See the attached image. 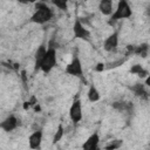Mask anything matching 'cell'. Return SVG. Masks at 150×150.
<instances>
[{
  "instance_id": "12",
  "label": "cell",
  "mask_w": 150,
  "mask_h": 150,
  "mask_svg": "<svg viewBox=\"0 0 150 150\" xmlns=\"http://www.w3.org/2000/svg\"><path fill=\"white\" fill-rule=\"evenodd\" d=\"M98 9L103 15H111L112 14V1L101 0L98 4Z\"/></svg>"
},
{
  "instance_id": "10",
  "label": "cell",
  "mask_w": 150,
  "mask_h": 150,
  "mask_svg": "<svg viewBox=\"0 0 150 150\" xmlns=\"http://www.w3.org/2000/svg\"><path fill=\"white\" fill-rule=\"evenodd\" d=\"M19 122H18V118L14 116V115H9L8 117H6L1 123H0V128L6 131V132H11L13 131L16 127H18Z\"/></svg>"
},
{
  "instance_id": "14",
  "label": "cell",
  "mask_w": 150,
  "mask_h": 150,
  "mask_svg": "<svg viewBox=\"0 0 150 150\" xmlns=\"http://www.w3.org/2000/svg\"><path fill=\"white\" fill-rule=\"evenodd\" d=\"M148 49H149V48H148V45H146V43H143V45L136 47V48L134 49V53L137 54V55H141L142 57H146V55H148Z\"/></svg>"
},
{
  "instance_id": "22",
  "label": "cell",
  "mask_w": 150,
  "mask_h": 150,
  "mask_svg": "<svg viewBox=\"0 0 150 150\" xmlns=\"http://www.w3.org/2000/svg\"><path fill=\"white\" fill-rule=\"evenodd\" d=\"M95 150H101V149H100V148H97V149H95Z\"/></svg>"
},
{
  "instance_id": "5",
  "label": "cell",
  "mask_w": 150,
  "mask_h": 150,
  "mask_svg": "<svg viewBox=\"0 0 150 150\" xmlns=\"http://www.w3.org/2000/svg\"><path fill=\"white\" fill-rule=\"evenodd\" d=\"M73 33L76 39H81V40H86V41L90 40V32L86 28V26L82 23V21L80 19L75 20V22L73 25Z\"/></svg>"
},
{
  "instance_id": "8",
  "label": "cell",
  "mask_w": 150,
  "mask_h": 150,
  "mask_svg": "<svg viewBox=\"0 0 150 150\" xmlns=\"http://www.w3.org/2000/svg\"><path fill=\"white\" fill-rule=\"evenodd\" d=\"M42 130H35L33 131L28 137V146L30 150H38L41 146L42 143Z\"/></svg>"
},
{
  "instance_id": "4",
  "label": "cell",
  "mask_w": 150,
  "mask_h": 150,
  "mask_svg": "<svg viewBox=\"0 0 150 150\" xmlns=\"http://www.w3.org/2000/svg\"><path fill=\"white\" fill-rule=\"evenodd\" d=\"M66 73L68 75L75 76V77H82L83 76L82 63H81V60L77 55H74L71 61L66 66Z\"/></svg>"
},
{
  "instance_id": "3",
  "label": "cell",
  "mask_w": 150,
  "mask_h": 150,
  "mask_svg": "<svg viewBox=\"0 0 150 150\" xmlns=\"http://www.w3.org/2000/svg\"><path fill=\"white\" fill-rule=\"evenodd\" d=\"M57 63V57H56V49L54 46H49L47 48V52H46V55L41 62V66H40V69L45 73V74H48L50 73V70L56 66Z\"/></svg>"
},
{
  "instance_id": "21",
  "label": "cell",
  "mask_w": 150,
  "mask_h": 150,
  "mask_svg": "<svg viewBox=\"0 0 150 150\" xmlns=\"http://www.w3.org/2000/svg\"><path fill=\"white\" fill-rule=\"evenodd\" d=\"M103 69H104V64H103V63H98L97 67L95 68V70H97V71H101V70H103Z\"/></svg>"
},
{
  "instance_id": "16",
  "label": "cell",
  "mask_w": 150,
  "mask_h": 150,
  "mask_svg": "<svg viewBox=\"0 0 150 150\" xmlns=\"http://www.w3.org/2000/svg\"><path fill=\"white\" fill-rule=\"evenodd\" d=\"M63 134H64L63 125H62V124H59L57 130H56V132H55V135H54V137H53V143H54V144H56L57 142H60V141H61V138L63 137Z\"/></svg>"
},
{
  "instance_id": "19",
  "label": "cell",
  "mask_w": 150,
  "mask_h": 150,
  "mask_svg": "<svg viewBox=\"0 0 150 150\" xmlns=\"http://www.w3.org/2000/svg\"><path fill=\"white\" fill-rule=\"evenodd\" d=\"M142 70H143V67H142L141 64H135V66H132V67H131L130 73H131V74H136V75H138Z\"/></svg>"
},
{
  "instance_id": "2",
  "label": "cell",
  "mask_w": 150,
  "mask_h": 150,
  "mask_svg": "<svg viewBox=\"0 0 150 150\" xmlns=\"http://www.w3.org/2000/svg\"><path fill=\"white\" fill-rule=\"evenodd\" d=\"M132 15V9L129 5V2L127 0H120L117 2V7L116 9L112 12V14L110 15V23L118 21V20H123V19H128Z\"/></svg>"
},
{
  "instance_id": "17",
  "label": "cell",
  "mask_w": 150,
  "mask_h": 150,
  "mask_svg": "<svg viewBox=\"0 0 150 150\" xmlns=\"http://www.w3.org/2000/svg\"><path fill=\"white\" fill-rule=\"evenodd\" d=\"M131 89H132V91H134L137 96H142L143 94H146V91L144 90V86L141 84V83H136V86H134Z\"/></svg>"
},
{
  "instance_id": "1",
  "label": "cell",
  "mask_w": 150,
  "mask_h": 150,
  "mask_svg": "<svg viewBox=\"0 0 150 150\" xmlns=\"http://www.w3.org/2000/svg\"><path fill=\"white\" fill-rule=\"evenodd\" d=\"M54 13L50 7H48L43 2H39L35 5V11L30 16V22L38 23V25H43L48 21L52 20Z\"/></svg>"
},
{
  "instance_id": "15",
  "label": "cell",
  "mask_w": 150,
  "mask_h": 150,
  "mask_svg": "<svg viewBox=\"0 0 150 150\" xmlns=\"http://www.w3.org/2000/svg\"><path fill=\"white\" fill-rule=\"evenodd\" d=\"M122 144H123V141L122 139H114L109 144H107L104 149L105 150H117V149H120L122 146Z\"/></svg>"
},
{
  "instance_id": "18",
  "label": "cell",
  "mask_w": 150,
  "mask_h": 150,
  "mask_svg": "<svg viewBox=\"0 0 150 150\" xmlns=\"http://www.w3.org/2000/svg\"><path fill=\"white\" fill-rule=\"evenodd\" d=\"M53 5H55L57 8L62 9V11H66L68 8V4L67 1H60V0H56V1H53Z\"/></svg>"
},
{
  "instance_id": "9",
  "label": "cell",
  "mask_w": 150,
  "mask_h": 150,
  "mask_svg": "<svg viewBox=\"0 0 150 150\" xmlns=\"http://www.w3.org/2000/svg\"><path fill=\"white\" fill-rule=\"evenodd\" d=\"M100 144V135L98 132L91 134L82 144V150H95L98 148Z\"/></svg>"
},
{
  "instance_id": "6",
  "label": "cell",
  "mask_w": 150,
  "mask_h": 150,
  "mask_svg": "<svg viewBox=\"0 0 150 150\" xmlns=\"http://www.w3.org/2000/svg\"><path fill=\"white\" fill-rule=\"evenodd\" d=\"M69 118L73 123H79L82 120V103L81 100L76 98L73 101L69 108Z\"/></svg>"
},
{
  "instance_id": "11",
  "label": "cell",
  "mask_w": 150,
  "mask_h": 150,
  "mask_svg": "<svg viewBox=\"0 0 150 150\" xmlns=\"http://www.w3.org/2000/svg\"><path fill=\"white\" fill-rule=\"evenodd\" d=\"M46 52H47V47L45 45H41L40 47H38L35 55H34V69L35 70L40 69V66H41V62L46 55Z\"/></svg>"
},
{
  "instance_id": "7",
  "label": "cell",
  "mask_w": 150,
  "mask_h": 150,
  "mask_svg": "<svg viewBox=\"0 0 150 150\" xmlns=\"http://www.w3.org/2000/svg\"><path fill=\"white\" fill-rule=\"evenodd\" d=\"M118 47V32L110 34L103 42V49L108 53H115Z\"/></svg>"
},
{
  "instance_id": "13",
  "label": "cell",
  "mask_w": 150,
  "mask_h": 150,
  "mask_svg": "<svg viewBox=\"0 0 150 150\" xmlns=\"http://www.w3.org/2000/svg\"><path fill=\"white\" fill-rule=\"evenodd\" d=\"M87 96H88V100L90 102H97L100 98H101V95H100V91L97 90V88L91 84L88 89V93H87Z\"/></svg>"
},
{
  "instance_id": "20",
  "label": "cell",
  "mask_w": 150,
  "mask_h": 150,
  "mask_svg": "<svg viewBox=\"0 0 150 150\" xmlns=\"http://www.w3.org/2000/svg\"><path fill=\"white\" fill-rule=\"evenodd\" d=\"M123 63V60H121V61H117V62H114V63H110V64H108V68H115V67H118V66H121Z\"/></svg>"
}]
</instances>
